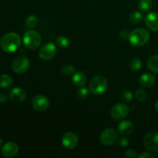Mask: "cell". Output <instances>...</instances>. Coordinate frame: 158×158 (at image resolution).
I'll use <instances>...</instances> for the list:
<instances>
[{
  "label": "cell",
  "instance_id": "cell-1",
  "mask_svg": "<svg viewBox=\"0 0 158 158\" xmlns=\"http://www.w3.org/2000/svg\"><path fill=\"white\" fill-rule=\"evenodd\" d=\"M21 38L19 35L15 32L6 33L1 40V47L8 53L15 52L21 46Z\"/></svg>",
  "mask_w": 158,
  "mask_h": 158
},
{
  "label": "cell",
  "instance_id": "cell-2",
  "mask_svg": "<svg viewBox=\"0 0 158 158\" xmlns=\"http://www.w3.org/2000/svg\"><path fill=\"white\" fill-rule=\"evenodd\" d=\"M108 88V81L103 76L94 77L89 83V90L94 95H101L104 94Z\"/></svg>",
  "mask_w": 158,
  "mask_h": 158
},
{
  "label": "cell",
  "instance_id": "cell-3",
  "mask_svg": "<svg viewBox=\"0 0 158 158\" xmlns=\"http://www.w3.org/2000/svg\"><path fill=\"white\" fill-rule=\"evenodd\" d=\"M150 39V33L143 28H139L131 32L129 41L133 46H141L146 44Z\"/></svg>",
  "mask_w": 158,
  "mask_h": 158
},
{
  "label": "cell",
  "instance_id": "cell-4",
  "mask_svg": "<svg viewBox=\"0 0 158 158\" xmlns=\"http://www.w3.org/2000/svg\"><path fill=\"white\" fill-rule=\"evenodd\" d=\"M23 43L30 49H35L41 45V35L35 30H29L23 35Z\"/></svg>",
  "mask_w": 158,
  "mask_h": 158
},
{
  "label": "cell",
  "instance_id": "cell-5",
  "mask_svg": "<svg viewBox=\"0 0 158 158\" xmlns=\"http://www.w3.org/2000/svg\"><path fill=\"white\" fill-rule=\"evenodd\" d=\"M129 111L130 109L127 105H126L125 103H119L113 106L110 110V115L114 120H123V119L127 117Z\"/></svg>",
  "mask_w": 158,
  "mask_h": 158
},
{
  "label": "cell",
  "instance_id": "cell-6",
  "mask_svg": "<svg viewBox=\"0 0 158 158\" xmlns=\"http://www.w3.org/2000/svg\"><path fill=\"white\" fill-rule=\"evenodd\" d=\"M118 139V134L114 128H106L102 131L100 136V142L105 146H110L115 143Z\"/></svg>",
  "mask_w": 158,
  "mask_h": 158
},
{
  "label": "cell",
  "instance_id": "cell-7",
  "mask_svg": "<svg viewBox=\"0 0 158 158\" xmlns=\"http://www.w3.org/2000/svg\"><path fill=\"white\" fill-rule=\"evenodd\" d=\"M29 66H30V62L29 59L26 56H21L14 60V61L12 62V68L14 72L21 74L26 73L29 69Z\"/></svg>",
  "mask_w": 158,
  "mask_h": 158
},
{
  "label": "cell",
  "instance_id": "cell-8",
  "mask_svg": "<svg viewBox=\"0 0 158 158\" xmlns=\"http://www.w3.org/2000/svg\"><path fill=\"white\" fill-rule=\"evenodd\" d=\"M56 54V47L55 44L52 43H48L43 45L40 48V52H39V56H40V59L45 60V61L53 59Z\"/></svg>",
  "mask_w": 158,
  "mask_h": 158
},
{
  "label": "cell",
  "instance_id": "cell-9",
  "mask_svg": "<svg viewBox=\"0 0 158 158\" xmlns=\"http://www.w3.org/2000/svg\"><path fill=\"white\" fill-rule=\"evenodd\" d=\"M143 144L148 151L158 153V133H148L143 137Z\"/></svg>",
  "mask_w": 158,
  "mask_h": 158
},
{
  "label": "cell",
  "instance_id": "cell-10",
  "mask_svg": "<svg viewBox=\"0 0 158 158\" xmlns=\"http://www.w3.org/2000/svg\"><path fill=\"white\" fill-rule=\"evenodd\" d=\"M61 142L63 146L66 149H74L78 144V137L73 132H66L62 137Z\"/></svg>",
  "mask_w": 158,
  "mask_h": 158
},
{
  "label": "cell",
  "instance_id": "cell-11",
  "mask_svg": "<svg viewBox=\"0 0 158 158\" xmlns=\"http://www.w3.org/2000/svg\"><path fill=\"white\" fill-rule=\"evenodd\" d=\"M32 105L34 109L37 111H46L49 106V100L46 96L37 95L33 98Z\"/></svg>",
  "mask_w": 158,
  "mask_h": 158
},
{
  "label": "cell",
  "instance_id": "cell-12",
  "mask_svg": "<svg viewBox=\"0 0 158 158\" xmlns=\"http://www.w3.org/2000/svg\"><path fill=\"white\" fill-rule=\"evenodd\" d=\"M26 97V92L24 89L20 87H15L11 90L9 98L13 103H22Z\"/></svg>",
  "mask_w": 158,
  "mask_h": 158
},
{
  "label": "cell",
  "instance_id": "cell-13",
  "mask_svg": "<svg viewBox=\"0 0 158 158\" xmlns=\"http://www.w3.org/2000/svg\"><path fill=\"white\" fill-rule=\"evenodd\" d=\"M145 25L151 30L157 32L158 31V13L155 12H150L144 19Z\"/></svg>",
  "mask_w": 158,
  "mask_h": 158
},
{
  "label": "cell",
  "instance_id": "cell-14",
  "mask_svg": "<svg viewBox=\"0 0 158 158\" xmlns=\"http://www.w3.org/2000/svg\"><path fill=\"white\" fill-rule=\"evenodd\" d=\"M19 152L18 145L13 142H8L3 145L2 148V154L5 157H12Z\"/></svg>",
  "mask_w": 158,
  "mask_h": 158
},
{
  "label": "cell",
  "instance_id": "cell-15",
  "mask_svg": "<svg viewBox=\"0 0 158 158\" xmlns=\"http://www.w3.org/2000/svg\"><path fill=\"white\" fill-rule=\"evenodd\" d=\"M156 81L155 77L151 73H144L139 78V84L144 88L152 87Z\"/></svg>",
  "mask_w": 158,
  "mask_h": 158
},
{
  "label": "cell",
  "instance_id": "cell-16",
  "mask_svg": "<svg viewBox=\"0 0 158 158\" xmlns=\"http://www.w3.org/2000/svg\"><path fill=\"white\" fill-rule=\"evenodd\" d=\"M134 131V125L130 120H123L118 125V131L122 135H130Z\"/></svg>",
  "mask_w": 158,
  "mask_h": 158
},
{
  "label": "cell",
  "instance_id": "cell-17",
  "mask_svg": "<svg viewBox=\"0 0 158 158\" xmlns=\"http://www.w3.org/2000/svg\"><path fill=\"white\" fill-rule=\"evenodd\" d=\"M72 83L77 87H82L86 83V75L82 71L75 72L72 77Z\"/></svg>",
  "mask_w": 158,
  "mask_h": 158
},
{
  "label": "cell",
  "instance_id": "cell-18",
  "mask_svg": "<svg viewBox=\"0 0 158 158\" xmlns=\"http://www.w3.org/2000/svg\"><path fill=\"white\" fill-rule=\"evenodd\" d=\"M148 66L150 70L158 73V55L153 56L148 60Z\"/></svg>",
  "mask_w": 158,
  "mask_h": 158
},
{
  "label": "cell",
  "instance_id": "cell-19",
  "mask_svg": "<svg viewBox=\"0 0 158 158\" xmlns=\"http://www.w3.org/2000/svg\"><path fill=\"white\" fill-rule=\"evenodd\" d=\"M12 78L8 74H2L0 76V87L8 88L12 84Z\"/></svg>",
  "mask_w": 158,
  "mask_h": 158
},
{
  "label": "cell",
  "instance_id": "cell-20",
  "mask_svg": "<svg viewBox=\"0 0 158 158\" xmlns=\"http://www.w3.org/2000/svg\"><path fill=\"white\" fill-rule=\"evenodd\" d=\"M139 9L143 12H147L153 7L152 0H140L138 4Z\"/></svg>",
  "mask_w": 158,
  "mask_h": 158
},
{
  "label": "cell",
  "instance_id": "cell-21",
  "mask_svg": "<svg viewBox=\"0 0 158 158\" xmlns=\"http://www.w3.org/2000/svg\"><path fill=\"white\" fill-rule=\"evenodd\" d=\"M129 66L133 72L139 71L142 67V62L140 58H134L130 61Z\"/></svg>",
  "mask_w": 158,
  "mask_h": 158
},
{
  "label": "cell",
  "instance_id": "cell-22",
  "mask_svg": "<svg viewBox=\"0 0 158 158\" xmlns=\"http://www.w3.org/2000/svg\"><path fill=\"white\" fill-rule=\"evenodd\" d=\"M56 45L59 47L66 49V48L69 47V44H70V41H69V40L67 37L60 35V36L57 37L56 40Z\"/></svg>",
  "mask_w": 158,
  "mask_h": 158
},
{
  "label": "cell",
  "instance_id": "cell-23",
  "mask_svg": "<svg viewBox=\"0 0 158 158\" xmlns=\"http://www.w3.org/2000/svg\"><path fill=\"white\" fill-rule=\"evenodd\" d=\"M142 19H143V15L141 12H137V11L131 12L129 16V20L133 24H138L142 21Z\"/></svg>",
  "mask_w": 158,
  "mask_h": 158
},
{
  "label": "cell",
  "instance_id": "cell-24",
  "mask_svg": "<svg viewBox=\"0 0 158 158\" xmlns=\"http://www.w3.org/2000/svg\"><path fill=\"white\" fill-rule=\"evenodd\" d=\"M39 23L38 18L34 15H30L28 16V18L26 20V24L28 28L29 29H34L37 26Z\"/></svg>",
  "mask_w": 158,
  "mask_h": 158
},
{
  "label": "cell",
  "instance_id": "cell-25",
  "mask_svg": "<svg viewBox=\"0 0 158 158\" xmlns=\"http://www.w3.org/2000/svg\"><path fill=\"white\" fill-rule=\"evenodd\" d=\"M133 97H133L132 93L130 90H128V89H125V90H123L121 93V99L124 103H131L133 100Z\"/></svg>",
  "mask_w": 158,
  "mask_h": 158
},
{
  "label": "cell",
  "instance_id": "cell-26",
  "mask_svg": "<svg viewBox=\"0 0 158 158\" xmlns=\"http://www.w3.org/2000/svg\"><path fill=\"white\" fill-rule=\"evenodd\" d=\"M135 98L139 102H143L147 99V94L143 89H137L135 92Z\"/></svg>",
  "mask_w": 158,
  "mask_h": 158
},
{
  "label": "cell",
  "instance_id": "cell-27",
  "mask_svg": "<svg viewBox=\"0 0 158 158\" xmlns=\"http://www.w3.org/2000/svg\"><path fill=\"white\" fill-rule=\"evenodd\" d=\"M89 94H90L89 89L83 87V86L80 87V89L77 91V96L80 99H86L89 96Z\"/></svg>",
  "mask_w": 158,
  "mask_h": 158
},
{
  "label": "cell",
  "instance_id": "cell-28",
  "mask_svg": "<svg viewBox=\"0 0 158 158\" xmlns=\"http://www.w3.org/2000/svg\"><path fill=\"white\" fill-rule=\"evenodd\" d=\"M61 71L64 75L69 76V75H72V74H73L74 73H75L74 72V71H75V69H74V67L72 66V65L66 64L62 67Z\"/></svg>",
  "mask_w": 158,
  "mask_h": 158
},
{
  "label": "cell",
  "instance_id": "cell-29",
  "mask_svg": "<svg viewBox=\"0 0 158 158\" xmlns=\"http://www.w3.org/2000/svg\"><path fill=\"white\" fill-rule=\"evenodd\" d=\"M124 156L127 158H136L138 157L137 153L135 151H133V150H127V151L125 152Z\"/></svg>",
  "mask_w": 158,
  "mask_h": 158
},
{
  "label": "cell",
  "instance_id": "cell-30",
  "mask_svg": "<svg viewBox=\"0 0 158 158\" xmlns=\"http://www.w3.org/2000/svg\"><path fill=\"white\" fill-rule=\"evenodd\" d=\"M118 143L122 148H126L129 144V140L126 137H121V138H120L118 140Z\"/></svg>",
  "mask_w": 158,
  "mask_h": 158
},
{
  "label": "cell",
  "instance_id": "cell-31",
  "mask_svg": "<svg viewBox=\"0 0 158 158\" xmlns=\"http://www.w3.org/2000/svg\"><path fill=\"white\" fill-rule=\"evenodd\" d=\"M130 35H131V32L128 30H127V29H123L120 32V36L123 40H127V39H129Z\"/></svg>",
  "mask_w": 158,
  "mask_h": 158
},
{
  "label": "cell",
  "instance_id": "cell-32",
  "mask_svg": "<svg viewBox=\"0 0 158 158\" xmlns=\"http://www.w3.org/2000/svg\"><path fill=\"white\" fill-rule=\"evenodd\" d=\"M139 158H154L155 156L153 154L150 152H143L142 154H140V155H138Z\"/></svg>",
  "mask_w": 158,
  "mask_h": 158
},
{
  "label": "cell",
  "instance_id": "cell-33",
  "mask_svg": "<svg viewBox=\"0 0 158 158\" xmlns=\"http://www.w3.org/2000/svg\"><path fill=\"white\" fill-rule=\"evenodd\" d=\"M8 100V96L6 95V94L4 93H1L0 94V103H4L7 101Z\"/></svg>",
  "mask_w": 158,
  "mask_h": 158
},
{
  "label": "cell",
  "instance_id": "cell-34",
  "mask_svg": "<svg viewBox=\"0 0 158 158\" xmlns=\"http://www.w3.org/2000/svg\"><path fill=\"white\" fill-rule=\"evenodd\" d=\"M155 109H156V110L158 112V100L156 102V103H155Z\"/></svg>",
  "mask_w": 158,
  "mask_h": 158
},
{
  "label": "cell",
  "instance_id": "cell-35",
  "mask_svg": "<svg viewBox=\"0 0 158 158\" xmlns=\"http://www.w3.org/2000/svg\"><path fill=\"white\" fill-rule=\"evenodd\" d=\"M2 145V139L0 137V147H1Z\"/></svg>",
  "mask_w": 158,
  "mask_h": 158
},
{
  "label": "cell",
  "instance_id": "cell-36",
  "mask_svg": "<svg viewBox=\"0 0 158 158\" xmlns=\"http://www.w3.org/2000/svg\"><path fill=\"white\" fill-rule=\"evenodd\" d=\"M0 43H1V40H0Z\"/></svg>",
  "mask_w": 158,
  "mask_h": 158
}]
</instances>
